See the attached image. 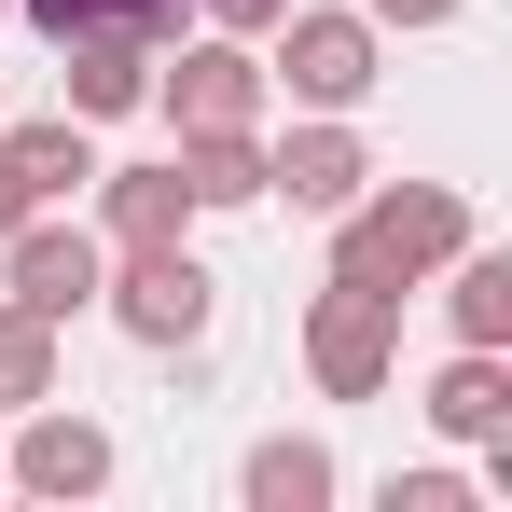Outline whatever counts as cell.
<instances>
[{
  "mask_svg": "<svg viewBox=\"0 0 512 512\" xmlns=\"http://www.w3.org/2000/svg\"><path fill=\"white\" fill-rule=\"evenodd\" d=\"M263 84L291 97V111H360V97L388 84V28H374V14H319V0H291V14L263 28Z\"/></svg>",
  "mask_w": 512,
  "mask_h": 512,
  "instance_id": "obj_2",
  "label": "cell"
},
{
  "mask_svg": "<svg viewBox=\"0 0 512 512\" xmlns=\"http://www.w3.org/2000/svg\"><path fill=\"white\" fill-rule=\"evenodd\" d=\"M360 14H374V28H457L471 0H360Z\"/></svg>",
  "mask_w": 512,
  "mask_h": 512,
  "instance_id": "obj_19",
  "label": "cell"
},
{
  "mask_svg": "<svg viewBox=\"0 0 512 512\" xmlns=\"http://www.w3.org/2000/svg\"><path fill=\"white\" fill-rule=\"evenodd\" d=\"M28 402H56V319H28L0 291V416H28Z\"/></svg>",
  "mask_w": 512,
  "mask_h": 512,
  "instance_id": "obj_16",
  "label": "cell"
},
{
  "mask_svg": "<svg viewBox=\"0 0 512 512\" xmlns=\"http://www.w3.org/2000/svg\"><path fill=\"white\" fill-rule=\"evenodd\" d=\"M305 374H319V402H374V388L402 374V305L319 277V305H305Z\"/></svg>",
  "mask_w": 512,
  "mask_h": 512,
  "instance_id": "obj_4",
  "label": "cell"
},
{
  "mask_svg": "<svg viewBox=\"0 0 512 512\" xmlns=\"http://www.w3.org/2000/svg\"><path fill=\"white\" fill-rule=\"evenodd\" d=\"M388 512H471V485H457V471H402V485H388Z\"/></svg>",
  "mask_w": 512,
  "mask_h": 512,
  "instance_id": "obj_18",
  "label": "cell"
},
{
  "mask_svg": "<svg viewBox=\"0 0 512 512\" xmlns=\"http://www.w3.org/2000/svg\"><path fill=\"white\" fill-rule=\"evenodd\" d=\"M263 56L236 42V28H208V42H180V56H153V111H167L180 139H222V125H263Z\"/></svg>",
  "mask_w": 512,
  "mask_h": 512,
  "instance_id": "obj_5",
  "label": "cell"
},
{
  "mask_svg": "<svg viewBox=\"0 0 512 512\" xmlns=\"http://www.w3.org/2000/svg\"><path fill=\"white\" fill-rule=\"evenodd\" d=\"M42 42H84V28H139V42H180V0H14Z\"/></svg>",
  "mask_w": 512,
  "mask_h": 512,
  "instance_id": "obj_17",
  "label": "cell"
},
{
  "mask_svg": "<svg viewBox=\"0 0 512 512\" xmlns=\"http://www.w3.org/2000/svg\"><path fill=\"white\" fill-rule=\"evenodd\" d=\"M97 305H111L125 333L153 346V360H180V346H208V319H222V277H208V263H194V250L167 236V250H111Z\"/></svg>",
  "mask_w": 512,
  "mask_h": 512,
  "instance_id": "obj_3",
  "label": "cell"
},
{
  "mask_svg": "<svg viewBox=\"0 0 512 512\" xmlns=\"http://www.w3.org/2000/svg\"><path fill=\"white\" fill-rule=\"evenodd\" d=\"M0 485H28V499H97V485H111V429L70 416V402H28L14 443H0Z\"/></svg>",
  "mask_w": 512,
  "mask_h": 512,
  "instance_id": "obj_7",
  "label": "cell"
},
{
  "mask_svg": "<svg viewBox=\"0 0 512 512\" xmlns=\"http://www.w3.org/2000/svg\"><path fill=\"white\" fill-rule=\"evenodd\" d=\"M443 319H457V346H512V250H471L443 263Z\"/></svg>",
  "mask_w": 512,
  "mask_h": 512,
  "instance_id": "obj_14",
  "label": "cell"
},
{
  "mask_svg": "<svg viewBox=\"0 0 512 512\" xmlns=\"http://www.w3.org/2000/svg\"><path fill=\"white\" fill-rule=\"evenodd\" d=\"M84 194H97V250H167V236L208 222V208L180 194V153H167V167H97Z\"/></svg>",
  "mask_w": 512,
  "mask_h": 512,
  "instance_id": "obj_9",
  "label": "cell"
},
{
  "mask_svg": "<svg viewBox=\"0 0 512 512\" xmlns=\"http://www.w3.org/2000/svg\"><path fill=\"white\" fill-rule=\"evenodd\" d=\"M457 250H471V194L457 180H360V208H333V277L374 291V305H416Z\"/></svg>",
  "mask_w": 512,
  "mask_h": 512,
  "instance_id": "obj_1",
  "label": "cell"
},
{
  "mask_svg": "<svg viewBox=\"0 0 512 512\" xmlns=\"http://www.w3.org/2000/svg\"><path fill=\"white\" fill-rule=\"evenodd\" d=\"M180 194H194V208H263V125L180 139Z\"/></svg>",
  "mask_w": 512,
  "mask_h": 512,
  "instance_id": "obj_15",
  "label": "cell"
},
{
  "mask_svg": "<svg viewBox=\"0 0 512 512\" xmlns=\"http://www.w3.org/2000/svg\"><path fill=\"white\" fill-rule=\"evenodd\" d=\"M0 167L28 180L42 208H70V194L97 180V139H84V111H56V125H0Z\"/></svg>",
  "mask_w": 512,
  "mask_h": 512,
  "instance_id": "obj_13",
  "label": "cell"
},
{
  "mask_svg": "<svg viewBox=\"0 0 512 512\" xmlns=\"http://www.w3.org/2000/svg\"><path fill=\"white\" fill-rule=\"evenodd\" d=\"M360 180H374V153H360V125L346 111H305L291 139H263V194H291V208H360Z\"/></svg>",
  "mask_w": 512,
  "mask_h": 512,
  "instance_id": "obj_8",
  "label": "cell"
},
{
  "mask_svg": "<svg viewBox=\"0 0 512 512\" xmlns=\"http://www.w3.org/2000/svg\"><path fill=\"white\" fill-rule=\"evenodd\" d=\"M153 56H167V42H139V28H84V42H56V70H70V111H84V125H125V111H153Z\"/></svg>",
  "mask_w": 512,
  "mask_h": 512,
  "instance_id": "obj_10",
  "label": "cell"
},
{
  "mask_svg": "<svg viewBox=\"0 0 512 512\" xmlns=\"http://www.w3.org/2000/svg\"><path fill=\"white\" fill-rule=\"evenodd\" d=\"M28 208H42V194H28V180H14V167H0V236H14V222H28Z\"/></svg>",
  "mask_w": 512,
  "mask_h": 512,
  "instance_id": "obj_21",
  "label": "cell"
},
{
  "mask_svg": "<svg viewBox=\"0 0 512 512\" xmlns=\"http://www.w3.org/2000/svg\"><path fill=\"white\" fill-rule=\"evenodd\" d=\"M97 277H111V250H97L84 222H56V208H28V222L0 236V291H14L28 319H56V333L97 305Z\"/></svg>",
  "mask_w": 512,
  "mask_h": 512,
  "instance_id": "obj_6",
  "label": "cell"
},
{
  "mask_svg": "<svg viewBox=\"0 0 512 512\" xmlns=\"http://www.w3.org/2000/svg\"><path fill=\"white\" fill-rule=\"evenodd\" d=\"M236 499H250V512H333L346 471H333V443H291V429H277V443L236 457Z\"/></svg>",
  "mask_w": 512,
  "mask_h": 512,
  "instance_id": "obj_12",
  "label": "cell"
},
{
  "mask_svg": "<svg viewBox=\"0 0 512 512\" xmlns=\"http://www.w3.org/2000/svg\"><path fill=\"white\" fill-rule=\"evenodd\" d=\"M0 14H14V0H0Z\"/></svg>",
  "mask_w": 512,
  "mask_h": 512,
  "instance_id": "obj_22",
  "label": "cell"
},
{
  "mask_svg": "<svg viewBox=\"0 0 512 512\" xmlns=\"http://www.w3.org/2000/svg\"><path fill=\"white\" fill-rule=\"evenodd\" d=\"M443 443H512V346H457L443 374H429V402H416Z\"/></svg>",
  "mask_w": 512,
  "mask_h": 512,
  "instance_id": "obj_11",
  "label": "cell"
},
{
  "mask_svg": "<svg viewBox=\"0 0 512 512\" xmlns=\"http://www.w3.org/2000/svg\"><path fill=\"white\" fill-rule=\"evenodd\" d=\"M277 14H291V0H208V28H236V42H263Z\"/></svg>",
  "mask_w": 512,
  "mask_h": 512,
  "instance_id": "obj_20",
  "label": "cell"
}]
</instances>
